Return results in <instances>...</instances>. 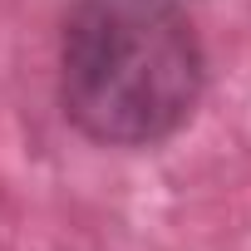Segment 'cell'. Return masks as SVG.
<instances>
[{"mask_svg": "<svg viewBox=\"0 0 251 251\" xmlns=\"http://www.w3.org/2000/svg\"><path fill=\"white\" fill-rule=\"evenodd\" d=\"M202 40L182 0H74L59 45V99L108 148L173 138L202 99Z\"/></svg>", "mask_w": 251, "mask_h": 251, "instance_id": "6da1fadb", "label": "cell"}]
</instances>
